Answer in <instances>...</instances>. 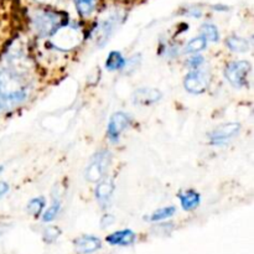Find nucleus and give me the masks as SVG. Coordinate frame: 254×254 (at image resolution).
<instances>
[{
    "label": "nucleus",
    "mask_w": 254,
    "mask_h": 254,
    "mask_svg": "<svg viewBox=\"0 0 254 254\" xmlns=\"http://www.w3.org/2000/svg\"><path fill=\"white\" fill-rule=\"evenodd\" d=\"M130 124V118L128 114L123 113V112H117L111 117L108 123V129H107V134L108 138L111 139L113 143L118 141L121 134L126 130Z\"/></svg>",
    "instance_id": "6"
},
{
    "label": "nucleus",
    "mask_w": 254,
    "mask_h": 254,
    "mask_svg": "<svg viewBox=\"0 0 254 254\" xmlns=\"http://www.w3.org/2000/svg\"><path fill=\"white\" fill-rule=\"evenodd\" d=\"M114 192V184L111 179L107 180H101L97 185L94 195H96L97 201L101 203L102 206H107V203L111 201L112 195Z\"/></svg>",
    "instance_id": "11"
},
{
    "label": "nucleus",
    "mask_w": 254,
    "mask_h": 254,
    "mask_svg": "<svg viewBox=\"0 0 254 254\" xmlns=\"http://www.w3.org/2000/svg\"><path fill=\"white\" fill-rule=\"evenodd\" d=\"M29 96L26 81L10 68L0 69V111L12 109L25 102Z\"/></svg>",
    "instance_id": "1"
},
{
    "label": "nucleus",
    "mask_w": 254,
    "mask_h": 254,
    "mask_svg": "<svg viewBox=\"0 0 254 254\" xmlns=\"http://www.w3.org/2000/svg\"><path fill=\"white\" fill-rule=\"evenodd\" d=\"M111 161L112 155L108 150L97 151L84 173L87 180L89 183H99L101 180H103L104 175L111 165Z\"/></svg>",
    "instance_id": "2"
},
{
    "label": "nucleus",
    "mask_w": 254,
    "mask_h": 254,
    "mask_svg": "<svg viewBox=\"0 0 254 254\" xmlns=\"http://www.w3.org/2000/svg\"><path fill=\"white\" fill-rule=\"evenodd\" d=\"M136 240V235L131 230H122L112 233L107 237V242L112 246H131Z\"/></svg>",
    "instance_id": "10"
},
{
    "label": "nucleus",
    "mask_w": 254,
    "mask_h": 254,
    "mask_svg": "<svg viewBox=\"0 0 254 254\" xmlns=\"http://www.w3.org/2000/svg\"><path fill=\"white\" fill-rule=\"evenodd\" d=\"M2 232H4V226H1V225H0V235H1Z\"/></svg>",
    "instance_id": "25"
},
{
    "label": "nucleus",
    "mask_w": 254,
    "mask_h": 254,
    "mask_svg": "<svg viewBox=\"0 0 254 254\" xmlns=\"http://www.w3.org/2000/svg\"><path fill=\"white\" fill-rule=\"evenodd\" d=\"M102 247V242L99 238L94 236H82L74 241V248L78 253L89 254L98 251Z\"/></svg>",
    "instance_id": "9"
},
{
    "label": "nucleus",
    "mask_w": 254,
    "mask_h": 254,
    "mask_svg": "<svg viewBox=\"0 0 254 254\" xmlns=\"http://www.w3.org/2000/svg\"><path fill=\"white\" fill-rule=\"evenodd\" d=\"M180 202L181 207L185 211H192L200 205L201 202V196L200 193L196 192L193 190H189L186 192H184L183 195H180Z\"/></svg>",
    "instance_id": "12"
},
{
    "label": "nucleus",
    "mask_w": 254,
    "mask_h": 254,
    "mask_svg": "<svg viewBox=\"0 0 254 254\" xmlns=\"http://www.w3.org/2000/svg\"><path fill=\"white\" fill-rule=\"evenodd\" d=\"M241 126L238 123H226L222 126H218L217 128L213 129L208 135L211 144L212 145H223L232 140L237 134L240 133Z\"/></svg>",
    "instance_id": "5"
},
{
    "label": "nucleus",
    "mask_w": 254,
    "mask_h": 254,
    "mask_svg": "<svg viewBox=\"0 0 254 254\" xmlns=\"http://www.w3.org/2000/svg\"><path fill=\"white\" fill-rule=\"evenodd\" d=\"M211 82V76L208 72L201 69H192L189 72L184 79V87L189 93L201 94L208 88Z\"/></svg>",
    "instance_id": "4"
},
{
    "label": "nucleus",
    "mask_w": 254,
    "mask_h": 254,
    "mask_svg": "<svg viewBox=\"0 0 254 254\" xmlns=\"http://www.w3.org/2000/svg\"><path fill=\"white\" fill-rule=\"evenodd\" d=\"M206 46H207V40L203 36H200L189 41V44L186 45L185 51L188 52V54H197V52L205 50Z\"/></svg>",
    "instance_id": "16"
},
{
    "label": "nucleus",
    "mask_w": 254,
    "mask_h": 254,
    "mask_svg": "<svg viewBox=\"0 0 254 254\" xmlns=\"http://www.w3.org/2000/svg\"><path fill=\"white\" fill-rule=\"evenodd\" d=\"M203 64V57L202 56H193L191 57L190 60L188 61V64L190 68L192 69H197L201 64Z\"/></svg>",
    "instance_id": "22"
},
{
    "label": "nucleus",
    "mask_w": 254,
    "mask_h": 254,
    "mask_svg": "<svg viewBox=\"0 0 254 254\" xmlns=\"http://www.w3.org/2000/svg\"><path fill=\"white\" fill-rule=\"evenodd\" d=\"M60 210H61V203L59 201H54V203L44 212L42 221L44 222H51V221H54L57 217V215H59Z\"/></svg>",
    "instance_id": "19"
},
{
    "label": "nucleus",
    "mask_w": 254,
    "mask_h": 254,
    "mask_svg": "<svg viewBox=\"0 0 254 254\" xmlns=\"http://www.w3.org/2000/svg\"><path fill=\"white\" fill-rule=\"evenodd\" d=\"M226 44H227L228 49L233 52H241L242 54V52H247L250 50V42L246 39H242V37L232 36L227 39Z\"/></svg>",
    "instance_id": "14"
},
{
    "label": "nucleus",
    "mask_w": 254,
    "mask_h": 254,
    "mask_svg": "<svg viewBox=\"0 0 254 254\" xmlns=\"http://www.w3.org/2000/svg\"><path fill=\"white\" fill-rule=\"evenodd\" d=\"M76 5L81 15L87 16L93 11L94 6H96V0H76Z\"/></svg>",
    "instance_id": "20"
},
{
    "label": "nucleus",
    "mask_w": 254,
    "mask_h": 254,
    "mask_svg": "<svg viewBox=\"0 0 254 254\" xmlns=\"http://www.w3.org/2000/svg\"><path fill=\"white\" fill-rule=\"evenodd\" d=\"M251 71H252V64L248 61H232L226 66L223 73L233 87L241 88L247 82Z\"/></svg>",
    "instance_id": "3"
},
{
    "label": "nucleus",
    "mask_w": 254,
    "mask_h": 254,
    "mask_svg": "<svg viewBox=\"0 0 254 254\" xmlns=\"http://www.w3.org/2000/svg\"><path fill=\"white\" fill-rule=\"evenodd\" d=\"M176 208L174 206H168V207H163L156 210L155 212H153V215L150 216L151 222H159V221H164L166 218H170L171 216L175 215Z\"/></svg>",
    "instance_id": "17"
},
{
    "label": "nucleus",
    "mask_w": 254,
    "mask_h": 254,
    "mask_svg": "<svg viewBox=\"0 0 254 254\" xmlns=\"http://www.w3.org/2000/svg\"><path fill=\"white\" fill-rule=\"evenodd\" d=\"M113 222H114L113 216L104 215L103 218H102V221H101V226H102V228H106V227H108V226H111Z\"/></svg>",
    "instance_id": "23"
},
{
    "label": "nucleus",
    "mask_w": 254,
    "mask_h": 254,
    "mask_svg": "<svg viewBox=\"0 0 254 254\" xmlns=\"http://www.w3.org/2000/svg\"><path fill=\"white\" fill-rule=\"evenodd\" d=\"M61 25V21L56 15L47 14V12L35 19V27H36L37 32L40 35H44V36L55 34Z\"/></svg>",
    "instance_id": "7"
},
{
    "label": "nucleus",
    "mask_w": 254,
    "mask_h": 254,
    "mask_svg": "<svg viewBox=\"0 0 254 254\" xmlns=\"http://www.w3.org/2000/svg\"><path fill=\"white\" fill-rule=\"evenodd\" d=\"M201 31H202L203 37L206 40H210L212 42H217L220 40V34H218V30L215 25L212 24H205L201 27Z\"/></svg>",
    "instance_id": "18"
},
{
    "label": "nucleus",
    "mask_w": 254,
    "mask_h": 254,
    "mask_svg": "<svg viewBox=\"0 0 254 254\" xmlns=\"http://www.w3.org/2000/svg\"><path fill=\"white\" fill-rule=\"evenodd\" d=\"M61 235V231H60L59 227H55V226H51V227H47L44 232V241L47 243H52L57 240Z\"/></svg>",
    "instance_id": "21"
},
{
    "label": "nucleus",
    "mask_w": 254,
    "mask_h": 254,
    "mask_svg": "<svg viewBox=\"0 0 254 254\" xmlns=\"http://www.w3.org/2000/svg\"><path fill=\"white\" fill-rule=\"evenodd\" d=\"M45 205H46V201H45L44 197L32 198L29 202V205H27V212L31 216H34L35 218H37L41 215L42 211H44Z\"/></svg>",
    "instance_id": "15"
},
{
    "label": "nucleus",
    "mask_w": 254,
    "mask_h": 254,
    "mask_svg": "<svg viewBox=\"0 0 254 254\" xmlns=\"http://www.w3.org/2000/svg\"><path fill=\"white\" fill-rule=\"evenodd\" d=\"M126 59L122 56L121 52L112 51L108 55L106 61V68L108 71H117V69H122L126 66Z\"/></svg>",
    "instance_id": "13"
},
{
    "label": "nucleus",
    "mask_w": 254,
    "mask_h": 254,
    "mask_svg": "<svg viewBox=\"0 0 254 254\" xmlns=\"http://www.w3.org/2000/svg\"><path fill=\"white\" fill-rule=\"evenodd\" d=\"M2 170H4V166H1V165H0V174L2 173Z\"/></svg>",
    "instance_id": "26"
},
{
    "label": "nucleus",
    "mask_w": 254,
    "mask_h": 254,
    "mask_svg": "<svg viewBox=\"0 0 254 254\" xmlns=\"http://www.w3.org/2000/svg\"><path fill=\"white\" fill-rule=\"evenodd\" d=\"M161 97L163 93L156 88H139L134 92L133 102L138 106H149L160 101Z\"/></svg>",
    "instance_id": "8"
},
{
    "label": "nucleus",
    "mask_w": 254,
    "mask_h": 254,
    "mask_svg": "<svg viewBox=\"0 0 254 254\" xmlns=\"http://www.w3.org/2000/svg\"><path fill=\"white\" fill-rule=\"evenodd\" d=\"M7 191H9V185H7L6 183H4V181H0V198H1Z\"/></svg>",
    "instance_id": "24"
}]
</instances>
